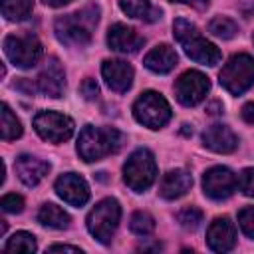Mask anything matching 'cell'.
Instances as JSON below:
<instances>
[{
  "label": "cell",
  "instance_id": "cell-15",
  "mask_svg": "<svg viewBox=\"0 0 254 254\" xmlns=\"http://www.w3.org/2000/svg\"><path fill=\"white\" fill-rule=\"evenodd\" d=\"M38 89L48 95V97H62L64 89H65V73L64 67L60 65L58 58H50L44 65V69L38 75Z\"/></svg>",
  "mask_w": 254,
  "mask_h": 254
},
{
  "label": "cell",
  "instance_id": "cell-26",
  "mask_svg": "<svg viewBox=\"0 0 254 254\" xmlns=\"http://www.w3.org/2000/svg\"><path fill=\"white\" fill-rule=\"evenodd\" d=\"M208 32L216 38H222V40H230L238 34V24L232 20V18H226V16H216L208 22Z\"/></svg>",
  "mask_w": 254,
  "mask_h": 254
},
{
  "label": "cell",
  "instance_id": "cell-24",
  "mask_svg": "<svg viewBox=\"0 0 254 254\" xmlns=\"http://www.w3.org/2000/svg\"><path fill=\"white\" fill-rule=\"evenodd\" d=\"M2 139L4 141H14L22 135V123L14 115V111L8 107V103H2Z\"/></svg>",
  "mask_w": 254,
  "mask_h": 254
},
{
  "label": "cell",
  "instance_id": "cell-7",
  "mask_svg": "<svg viewBox=\"0 0 254 254\" xmlns=\"http://www.w3.org/2000/svg\"><path fill=\"white\" fill-rule=\"evenodd\" d=\"M173 111L169 101L157 91H143L133 103V117L149 129H161L169 123Z\"/></svg>",
  "mask_w": 254,
  "mask_h": 254
},
{
  "label": "cell",
  "instance_id": "cell-10",
  "mask_svg": "<svg viewBox=\"0 0 254 254\" xmlns=\"http://www.w3.org/2000/svg\"><path fill=\"white\" fill-rule=\"evenodd\" d=\"M208 89H210V81L198 69H189V71L181 73L179 79L175 81L177 101L183 103V105H187V107L198 105L206 97Z\"/></svg>",
  "mask_w": 254,
  "mask_h": 254
},
{
  "label": "cell",
  "instance_id": "cell-3",
  "mask_svg": "<svg viewBox=\"0 0 254 254\" xmlns=\"http://www.w3.org/2000/svg\"><path fill=\"white\" fill-rule=\"evenodd\" d=\"M173 34H175V40L183 46L185 54L192 62L202 64V65H216L220 62V58H222L220 50L212 42L202 38L198 28L194 24H190L189 20L177 18L173 24Z\"/></svg>",
  "mask_w": 254,
  "mask_h": 254
},
{
  "label": "cell",
  "instance_id": "cell-28",
  "mask_svg": "<svg viewBox=\"0 0 254 254\" xmlns=\"http://www.w3.org/2000/svg\"><path fill=\"white\" fill-rule=\"evenodd\" d=\"M177 222L185 230H196L202 222V210L196 206H185L177 212Z\"/></svg>",
  "mask_w": 254,
  "mask_h": 254
},
{
  "label": "cell",
  "instance_id": "cell-20",
  "mask_svg": "<svg viewBox=\"0 0 254 254\" xmlns=\"http://www.w3.org/2000/svg\"><path fill=\"white\" fill-rule=\"evenodd\" d=\"M179 58L177 52L169 46V44H159L153 50L147 52V56L143 58V64L147 69H151L153 73H169L175 65H177Z\"/></svg>",
  "mask_w": 254,
  "mask_h": 254
},
{
  "label": "cell",
  "instance_id": "cell-37",
  "mask_svg": "<svg viewBox=\"0 0 254 254\" xmlns=\"http://www.w3.org/2000/svg\"><path fill=\"white\" fill-rule=\"evenodd\" d=\"M206 111H208L210 115H218V113L222 111V105H220L218 101H212V103L208 105V109H206Z\"/></svg>",
  "mask_w": 254,
  "mask_h": 254
},
{
  "label": "cell",
  "instance_id": "cell-34",
  "mask_svg": "<svg viewBox=\"0 0 254 254\" xmlns=\"http://www.w3.org/2000/svg\"><path fill=\"white\" fill-rule=\"evenodd\" d=\"M48 252H75V254H81V248L67 246V244H54V246L48 248Z\"/></svg>",
  "mask_w": 254,
  "mask_h": 254
},
{
  "label": "cell",
  "instance_id": "cell-18",
  "mask_svg": "<svg viewBox=\"0 0 254 254\" xmlns=\"http://www.w3.org/2000/svg\"><path fill=\"white\" fill-rule=\"evenodd\" d=\"M192 187V177L187 169H173L163 175L159 185V194L167 200H175L185 196Z\"/></svg>",
  "mask_w": 254,
  "mask_h": 254
},
{
  "label": "cell",
  "instance_id": "cell-2",
  "mask_svg": "<svg viewBox=\"0 0 254 254\" xmlns=\"http://www.w3.org/2000/svg\"><path fill=\"white\" fill-rule=\"evenodd\" d=\"M125 143L123 133L113 127H93L85 125L77 137V155L85 163L101 161L103 157L117 153Z\"/></svg>",
  "mask_w": 254,
  "mask_h": 254
},
{
  "label": "cell",
  "instance_id": "cell-8",
  "mask_svg": "<svg viewBox=\"0 0 254 254\" xmlns=\"http://www.w3.org/2000/svg\"><path fill=\"white\" fill-rule=\"evenodd\" d=\"M4 54L16 67L30 69L42 60L44 48L34 34H10L4 38Z\"/></svg>",
  "mask_w": 254,
  "mask_h": 254
},
{
  "label": "cell",
  "instance_id": "cell-31",
  "mask_svg": "<svg viewBox=\"0 0 254 254\" xmlns=\"http://www.w3.org/2000/svg\"><path fill=\"white\" fill-rule=\"evenodd\" d=\"M238 189L242 194L254 198V167H248L238 175Z\"/></svg>",
  "mask_w": 254,
  "mask_h": 254
},
{
  "label": "cell",
  "instance_id": "cell-17",
  "mask_svg": "<svg viewBox=\"0 0 254 254\" xmlns=\"http://www.w3.org/2000/svg\"><path fill=\"white\" fill-rule=\"evenodd\" d=\"M202 143L206 149L224 155V153H232L238 147V137L234 135V131L228 125L214 123V125L206 127V131L202 133Z\"/></svg>",
  "mask_w": 254,
  "mask_h": 254
},
{
  "label": "cell",
  "instance_id": "cell-11",
  "mask_svg": "<svg viewBox=\"0 0 254 254\" xmlns=\"http://www.w3.org/2000/svg\"><path fill=\"white\" fill-rule=\"evenodd\" d=\"M238 179L228 167H210L202 175V190L212 200H226L236 190Z\"/></svg>",
  "mask_w": 254,
  "mask_h": 254
},
{
  "label": "cell",
  "instance_id": "cell-21",
  "mask_svg": "<svg viewBox=\"0 0 254 254\" xmlns=\"http://www.w3.org/2000/svg\"><path fill=\"white\" fill-rule=\"evenodd\" d=\"M36 218H38V222H40L42 226H48V228H54V230H64V228H67L69 222H71L69 214H67L62 206H58V204H54V202L42 204Z\"/></svg>",
  "mask_w": 254,
  "mask_h": 254
},
{
  "label": "cell",
  "instance_id": "cell-1",
  "mask_svg": "<svg viewBox=\"0 0 254 254\" xmlns=\"http://www.w3.org/2000/svg\"><path fill=\"white\" fill-rule=\"evenodd\" d=\"M99 20L97 6H87L79 12L60 16L54 22L56 38L69 48H85L91 42V30Z\"/></svg>",
  "mask_w": 254,
  "mask_h": 254
},
{
  "label": "cell",
  "instance_id": "cell-13",
  "mask_svg": "<svg viewBox=\"0 0 254 254\" xmlns=\"http://www.w3.org/2000/svg\"><path fill=\"white\" fill-rule=\"evenodd\" d=\"M206 244L212 252H230L236 244V226L228 216L214 218L206 228Z\"/></svg>",
  "mask_w": 254,
  "mask_h": 254
},
{
  "label": "cell",
  "instance_id": "cell-33",
  "mask_svg": "<svg viewBox=\"0 0 254 254\" xmlns=\"http://www.w3.org/2000/svg\"><path fill=\"white\" fill-rule=\"evenodd\" d=\"M240 115H242V119H244L246 123H254V101L244 103V105H242Z\"/></svg>",
  "mask_w": 254,
  "mask_h": 254
},
{
  "label": "cell",
  "instance_id": "cell-32",
  "mask_svg": "<svg viewBox=\"0 0 254 254\" xmlns=\"http://www.w3.org/2000/svg\"><path fill=\"white\" fill-rule=\"evenodd\" d=\"M79 91H81V95H83L85 99H95V97L99 95V85L95 83V79L85 77L83 83H81V87H79Z\"/></svg>",
  "mask_w": 254,
  "mask_h": 254
},
{
  "label": "cell",
  "instance_id": "cell-6",
  "mask_svg": "<svg viewBox=\"0 0 254 254\" xmlns=\"http://www.w3.org/2000/svg\"><path fill=\"white\" fill-rule=\"evenodd\" d=\"M218 79H220V85L228 93L242 95L244 91H248L254 85V58L248 54L232 56L224 64Z\"/></svg>",
  "mask_w": 254,
  "mask_h": 254
},
{
  "label": "cell",
  "instance_id": "cell-4",
  "mask_svg": "<svg viewBox=\"0 0 254 254\" xmlns=\"http://www.w3.org/2000/svg\"><path fill=\"white\" fill-rule=\"evenodd\" d=\"M157 179V163L149 149H135L123 165V181L133 192L147 190Z\"/></svg>",
  "mask_w": 254,
  "mask_h": 254
},
{
  "label": "cell",
  "instance_id": "cell-14",
  "mask_svg": "<svg viewBox=\"0 0 254 254\" xmlns=\"http://www.w3.org/2000/svg\"><path fill=\"white\" fill-rule=\"evenodd\" d=\"M143 38L137 34L135 28L127 26V24H113L107 32V46L109 50L113 52H119V54H135L141 46H143Z\"/></svg>",
  "mask_w": 254,
  "mask_h": 254
},
{
  "label": "cell",
  "instance_id": "cell-22",
  "mask_svg": "<svg viewBox=\"0 0 254 254\" xmlns=\"http://www.w3.org/2000/svg\"><path fill=\"white\" fill-rule=\"evenodd\" d=\"M119 6L127 16L139 18L145 22H153V20L161 18V10L153 8L149 0H119Z\"/></svg>",
  "mask_w": 254,
  "mask_h": 254
},
{
  "label": "cell",
  "instance_id": "cell-30",
  "mask_svg": "<svg viewBox=\"0 0 254 254\" xmlns=\"http://www.w3.org/2000/svg\"><path fill=\"white\" fill-rule=\"evenodd\" d=\"M238 224L248 238H254V206H244L238 212Z\"/></svg>",
  "mask_w": 254,
  "mask_h": 254
},
{
  "label": "cell",
  "instance_id": "cell-35",
  "mask_svg": "<svg viewBox=\"0 0 254 254\" xmlns=\"http://www.w3.org/2000/svg\"><path fill=\"white\" fill-rule=\"evenodd\" d=\"M171 2L187 4V6H192V8H196V10H204V8H208V0H171Z\"/></svg>",
  "mask_w": 254,
  "mask_h": 254
},
{
  "label": "cell",
  "instance_id": "cell-25",
  "mask_svg": "<svg viewBox=\"0 0 254 254\" xmlns=\"http://www.w3.org/2000/svg\"><path fill=\"white\" fill-rule=\"evenodd\" d=\"M36 248H38V244H36L34 234H30L26 230H20V232L12 234L8 238V242L4 244V250L12 252V254H16V252H36Z\"/></svg>",
  "mask_w": 254,
  "mask_h": 254
},
{
  "label": "cell",
  "instance_id": "cell-16",
  "mask_svg": "<svg viewBox=\"0 0 254 254\" xmlns=\"http://www.w3.org/2000/svg\"><path fill=\"white\" fill-rule=\"evenodd\" d=\"M101 75L109 89L117 93H125L133 83V67L123 60H105L101 65Z\"/></svg>",
  "mask_w": 254,
  "mask_h": 254
},
{
  "label": "cell",
  "instance_id": "cell-9",
  "mask_svg": "<svg viewBox=\"0 0 254 254\" xmlns=\"http://www.w3.org/2000/svg\"><path fill=\"white\" fill-rule=\"evenodd\" d=\"M73 119L58 111H40L34 117L36 133L50 143H64L73 135Z\"/></svg>",
  "mask_w": 254,
  "mask_h": 254
},
{
  "label": "cell",
  "instance_id": "cell-12",
  "mask_svg": "<svg viewBox=\"0 0 254 254\" xmlns=\"http://www.w3.org/2000/svg\"><path fill=\"white\" fill-rule=\"evenodd\" d=\"M54 190L64 202H67L71 206H83L89 200V187H87L85 179L79 177L77 173L60 175L54 183Z\"/></svg>",
  "mask_w": 254,
  "mask_h": 254
},
{
  "label": "cell",
  "instance_id": "cell-19",
  "mask_svg": "<svg viewBox=\"0 0 254 254\" xmlns=\"http://www.w3.org/2000/svg\"><path fill=\"white\" fill-rule=\"evenodd\" d=\"M16 175L18 179L26 185V187H36L50 171V163L34 157V155H20L14 163Z\"/></svg>",
  "mask_w": 254,
  "mask_h": 254
},
{
  "label": "cell",
  "instance_id": "cell-23",
  "mask_svg": "<svg viewBox=\"0 0 254 254\" xmlns=\"http://www.w3.org/2000/svg\"><path fill=\"white\" fill-rule=\"evenodd\" d=\"M34 10L32 0H2V14L10 22L26 20Z\"/></svg>",
  "mask_w": 254,
  "mask_h": 254
},
{
  "label": "cell",
  "instance_id": "cell-27",
  "mask_svg": "<svg viewBox=\"0 0 254 254\" xmlns=\"http://www.w3.org/2000/svg\"><path fill=\"white\" fill-rule=\"evenodd\" d=\"M129 228L137 236H143V238L151 236L155 230V218L145 210H137V212H133V216L129 220Z\"/></svg>",
  "mask_w": 254,
  "mask_h": 254
},
{
  "label": "cell",
  "instance_id": "cell-36",
  "mask_svg": "<svg viewBox=\"0 0 254 254\" xmlns=\"http://www.w3.org/2000/svg\"><path fill=\"white\" fill-rule=\"evenodd\" d=\"M46 6H52V8H62V6H65V4H69V2H73V0H42Z\"/></svg>",
  "mask_w": 254,
  "mask_h": 254
},
{
  "label": "cell",
  "instance_id": "cell-5",
  "mask_svg": "<svg viewBox=\"0 0 254 254\" xmlns=\"http://www.w3.org/2000/svg\"><path fill=\"white\" fill-rule=\"evenodd\" d=\"M121 220V206L115 198L99 200L87 214V230L101 244H109Z\"/></svg>",
  "mask_w": 254,
  "mask_h": 254
},
{
  "label": "cell",
  "instance_id": "cell-29",
  "mask_svg": "<svg viewBox=\"0 0 254 254\" xmlns=\"http://www.w3.org/2000/svg\"><path fill=\"white\" fill-rule=\"evenodd\" d=\"M0 206H2V210H4V212L18 214V212H22V210H24V198H22L20 194H16V192H8V194H4V196H2Z\"/></svg>",
  "mask_w": 254,
  "mask_h": 254
}]
</instances>
